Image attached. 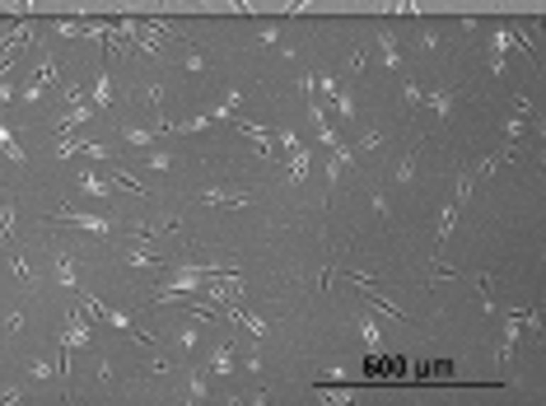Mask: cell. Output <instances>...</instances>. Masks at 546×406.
<instances>
[{"label":"cell","instance_id":"3","mask_svg":"<svg viewBox=\"0 0 546 406\" xmlns=\"http://www.w3.org/2000/svg\"><path fill=\"white\" fill-rule=\"evenodd\" d=\"M79 192H84V196H94V201H108V196H112V187H108V178H103V173L84 169V173H79Z\"/></svg>","mask_w":546,"mask_h":406},{"label":"cell","instance_id":"20","mask_svg":"<svg viewBox=\"0 0 546 406\" xmlns=\"http://www.w3.org/2000/svg\"><path fill=\"white\" fill-rule=\"evenodd\" d=\"M360 337H364L369 346H379V341H383V332H379V322H374V317H360Z\"/></svg>","mask_w":546,"mask_h":406},{"label":"cell","instance_id":"16","mask_svg":"<svg viewBox=\"0 0 546 406\" xmlns=\"http://www.w3.org/2000/svg\"><path fill=\"white\" fill-rule=\"evenodd\" d=\"M425 103H430V108H435L439 117H448V113H453V103H457V94H430Z\"/></svg>","mask_w":546,"mask_h":406},{"label":"cell","instance_id":"9","mask_svg":"<svg viewBox=\"0 0 546 406\" xmlns=\"http://www.w3.org/2000/svg\"><path fill=\"white\" fill-rule=\"evenodd\" d=\"M99 317H103V322H108V327H117V332H126V337H135L131 317H126V313H117V308H99Z\"/></svg>","mask_w":546,"mask_h":406},{"label":"cell","instance_id":"4","mask_svg":"<svg viewBox=\"0 0 546 406\" xmlns=\"http://www.w3.org/2000/svg\"><path fill=\"white\" fill-rule=\"evenodd\" d=\"M374 43H379V52H383V61H388V70H401V66H406V61H401V47H397V38H392V33H379Z\"/></svg>","mask_w":546,"mask_h":406},{"label":"cell","instance_id":"34","mask_svg":"<svg viewBox=\"0 0 546 406\" xmlns=\"http://www.w3.org/2000/svg\"><path fill=\"white\" fill-rule=\"evenodd\" d=\"M0 205H5V192H0Z\"/></svg>","mask_w":546,"mask_h":406},{"label":"cell","instance_id":"23","mask_svg":"<svg viewBox=\"0 0 546 406\" xmlns=\"http://www.w3.org/2000/svg\"><path fill=\"white\" fill-rule=\"evenodd\" d=\"M182 66H187L191 75H201V70H206V57H201L196 47H187V57H182Z\"/></svg>","mask_w":546,"mask_h":406},{"label":"cell","instance_id":"31","mask_svg":"<svg viewBox=\"0 0 546 406\" xmlns=\"http://www.w3.org/2000/svg\"><path fill=\"white\" fill-rule=\"evenodd\" d=\"M10 10H19V14H28V10H33V0H10Z\"/></svg>","mask_w":546,"mask_h":406},{"label":"cell","instance_id":"27","mask_svg":"<svg viewBox=\"0 0 546 406\" xmlns=\"http://www.w3.org/2000/svg\"><path fill=\"white\" fill-rule=\"evenodd\" d=\"M10 271L19 276L23 285H33V271H28V261H23V257H14V261H10Z\"/></svg>","mask_w":546,"mask_h":406},{"label":"cell","instance_id":"5","mask_svg":"<svg viewBox=\"0 0 546 406\" xmlns=\"http://www.w3.org/2000/svg\"><path fill=\"white\" fill-rule=\"evenodd\" d=\"M94 113H99V108H94V103H75V108H70V113L61 117V131H70V126H84V122H89Z\"/></svg>","mask_w":546,"mask_h":406},{"label":"cell","instance_id":"12","mask_svg":"<svg viewBox=\"0 0 546 406\" xmlns=\"http://www.w3.org/2000/svg\"><path fill=\"white\" fill-rule=\"evenodd\" d=\"M243 135H252V140H257V150H262V154H267V159H276V150H271V131H262V126L243 122Z\"/></svg>","mask_w":546,"mask_h":406},{"label":"cell","instance_id":"22","mask_svg":"<svg viewBox=\"0 0 546 406\" xmlns=\"http://www.w3.org/2000/svg\"><path fill=\"white\" fill-rule=\"evenodd\" d=\"M108 103H112V79L103 75V79H99V89H94V108H108Z\"/></svg>","mask_w":546,"mask_h":406},{"label":"cell","instance_id":"26","mask_svg":"<svg viewBox=\"0 0 546 406\" xmlns=\"http://www.w3.org/2000/svg\"><path fill=\"white\" fill-rule=\"evenodd\" d=\"M126 261H131L135 271H150V266H155V257H150V252H140V248H131V257H126Z\"/></svg>","mask_w":546,"mask_h":406},{"label":"cell","instance_id":"30","mask_svg":"<svg viewBox=\"0 0 546 406\" xmlns=\"http://www.w3.org/2000/svg\"><path fill=\"white\" fill-rule=\"evenodd\" d=\"M10 98H14V84H10V79H0V108H5Z\"/></svg>","mask_w":546,"mask_h":406},{"label":"cell","instance_id":"14","mask_svg":"<svg viewBox=\"0 0 546 406\" xmlns=\"http://www.w3.org/2000/svg\"><path fill=\"white\" fill-rule=\"evenodd\" d=\"M0 150H5V159H14V164H23V150H19V140L10 135V126H0Z\"/></svg>","mask_w":546,"mask_h":406},{"label":"cell","instance_id":"1","mask_svg":"<svg viewBox=\"0 0 546 406\" xmlns=\"http://www.w3.org/2000/svg\"><path fill=\"white\" fill-rule=\"evenodd\" d=\"M61 225H70V229H84V234H94V238H108L112 234V225L103 220V215H84V210H61L56 215Z\"/></svg>","mask_w":546,"mask_h":406},{"label":"cell","instance_id":"24","mask_svg":"<svg viewBox=\"0 0 546 406\" xmlns=\"http://www.w3.org/2000/svg\"><path fill=\"white\" fill-rule=\"evenodd\" d=\"M10 229H14V205H0V243L10 238Z\"/></svg>","mask_w":546,"mask_h":406},{"label":"cell","instance_id":"10","mask_svg":"<svg viewBox=\"0 0 546 406\" xmlns=\"http://www.w3.org/2000/svg\"><path fill=\"white\" fill-rule=\"evenodd\" d=\"M201 201H211V205H247V192H201Z\"/></svg>","mask_w":546,"mask_h":406},{"label":"cell","instance_id":"28","mask_svg":"<svg viewBox=\"0 0 546 406\" xmlns=\"http://www.w3.org/2000/svg\"><path fill=\"white\" fill-rule=\"evenodd\" d=\"M416 173V154H406V164H397V182H411Z\"/></svg>","mask_w":546,"mask_h":406},{"label":"cell","instance_id":"2","mask_svg":"<svg viewBox=\"0 0 546 406\" xmlns=\"http://www.w3.org/2000/svg\"><path fill=\"white\" fill-rule=\"evenodd\" d=\"M47 84H56V61H52V57H43V61H38L33 79L23 84V98H28V103H38V98L47 94Z\"/></svg>","mask_w":546,"mask_h":406},{"label":"cell","instance_id":"29","mask_svg":"<svg viewBox=\"0 0 546 406\" xmlns=\"http://www.w3.org/2000/svg\"><path fill=\"white\" fill-rule=\"evenodd\" d=\"M401 94H406V103H425V94H420V89H416L411 79H406V84H401Z\"/></svg>","mask_w":546,"mask_h":406},{"label":"cell","instance_id":"18","mask_svg":"<svg viewBox=\"0 0 546 406\" xmlns=\"http://www.w3.org/2000/svg\"><path fill=\"white\" fill-rule=\"evenodd\" d=\"M332 98H336V113H341V117L350 122V117H355V98H350V89H336Z\"/></svg>","mask_w":546,"mask_h":406},{"label":"cell","instance_id":"32","mask_svg":"<svg viewBox=\"0 0 546 406\" xmlns=\"http://www.w3.org/2000/svg\"><path fill=\"white\" fill-rule=\"evenodd\" d=\"M397 10H401V14H411V10H416V0H397Z\"/></svg>","mask_w":546,"mask_h":406},{"label":"cell","instance_id":"15","mask_svg":"<svg viewBox=\"0 0 546 406\" xmlns=\"http://www.w3.org/2000/svg\"><path fill=\"white\" fill-rule=\"evenodd\" d=\"M303 173H308V150L294 145V164H290V182H303Z\"/></svg>","mask_w":546,"mask_h":406},{"label":"cell","instance_id":"7","mask_svg":"<svg viewBox=\"0 0 546 406\" xmlns=\"http://www.w3.org/2000/svg\"><path fill=\"white\" fill-rule=\"evenodd\" d=\"M56 281L66 285V290H75V257H66V252H56Z\"/></svg>","mask_w":546,"mask_h":406},{"label":"cell","instance_id":"19","mask_svg":"<svg viewBox=\"0 0 546 406\" xmlns=\"http://www.w3.org/2000/svg\"><path fill=\"white\" fill-rule=\"evenodd\" d=\"M28 373H33V383H47V378L56 373V364L52 360H33V364H28Z\"/></svg>","mask_w":546,"mask_h":406},{"label":"cell","instance_id":"21","mask_svg":"<svg viewBox=\"0 0 546 406\" xmlns=\"http://www.w3.org/2000/svg\"><path fill=\"white\" fill-rule=\"evenodd\" d=\"M112 182H117V187H126V192H135V196H145V187H140L131 173H122V169H112Z\"/></svg>","mask_w":546,"mask_h":406},{"label":"cell","instance_id":"6","mask_svg":"<svg viewBox=\"0 0 546 406\" xmlns=\"http://www.w3.org/2000/svg\"><path fill=\"white\" fill-rule=\"evenodd\" d=\"M187 402H211V388H206V369H191L187 373Z\"/></svg>","mask_w":546,"mask_h":406},{"label":"cell","instance_id":"25","mask_svg":"<svg viewBox=\"0 0 546 406\" xmlns=\"http://www.w3.org/2000/svg\"><path fill=\"white\" fill-rule=\"evenodd\" d=\"M318 397H323V402H336V406H346V402H350V393H346V388H323Z\"/></svg>","mask_w":546,"mask_h":406},{"label":"cell","instance_id":"11","mask_svg":"<svg viewBox=\"0 0 546 406\" xmlns=\"http://www.w3.org/2000/svg\"><path fill=\"white\" fill-rule=\"evenodd\" d=\"M229 369H234V346H220L211 355V369H206V373H229Z\"/></svg>","mask_w":546,"mask_h":406},{"label":"cell","instance_id":"33","mask_svg":"<svg viewBox=\"0 0 546 406\" xmlns=\"http://www.w3.org/2000/svg\"><path fill=\"white\" fill-rule=\"evenodd\" d=\"M303 5H308V0H290V10H303Z\"/></svg>","mask_w":546,"mask_h":406},{"label":"cell","instance_id":"17","mask_svg":"<svg viewBox=\"0 0 546 406\" xmlns=\"http://www.w3.org/2000/svg\"><path fill=\"white\" fill-rule=\"evenodd\" d=\"M140 154L150 159V169H173V154H168V150H155V145H150V150H140Z\"/></svg>","mask_w":546,"mask_h":406},{"label":"cell","instance_id":"13","mask_svg":"<svg viewBox=\"0 0 546 406\" xmlns=\"http://www.w3.org/2000/svg\"><path fill=\"white\" fill-rule=\"evenodd\" d=\"M126 145H135V150H150L155 145V131H145V126H126Z\"/></svg>","mask_w":546,"mask_h":406},{"label":"cell","instance_id":"8","mask_svg":"<svg viewBox=\"0 0 546 406\" xmlns=\"http://www.w3.org/2000/svg\"><path fill=\"white\" fill-rule=\"evenodd\" d=\"M66 346H89V322H84V317H70V327H66Z\"/></svg>","mask_w":546,"mask_h":406}]
</instances>
